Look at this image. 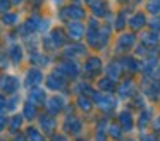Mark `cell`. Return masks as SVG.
<instances>
[{"mask_svg":"<svg viewBox=\"0 0 160 141\" xmlns=\"http://www.w3.org/2000/svg\"><path fill=\"white\" fill-rule=\"evenodd\" d=\"M143 21H145V19H143V16H136L134 19H132V26L139 28V24H143Z\"/></svg>","mask_w":160,"mask_h":141,"instance_id":"cell-1","label":"cell"}]
</instances>
